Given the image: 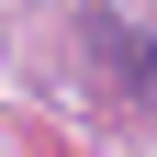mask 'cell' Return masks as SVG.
Returning <instances> with one entry per match:
<instances>
[{
	"instance_id": "obj_1",
	"label": "cell",
	"mask_w": 157,
	"mask_h": 157,
	"mask_svg": "<svg viewBox=\"0 0 157 157\" xmlns=\"http://www.w3.org/2000/svg\"><path fill=\"white\" fill-rule=\"evenodd\" d=\"M78 45L101 56V90L157 101V45H146V34H124V11H78Z\"/></svg>"
}]
</instances>
